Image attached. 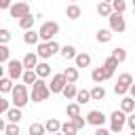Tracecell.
Listing matches in <instances>:
<instances>
[{
    "instance_id": "bcb514c9",
    "label": "cell",
    "mask_w": 135,
    "mask_h": 135,
    "mask_svg": "<svg viewBox=\"0 0 135 135\" xmlns=\"http://www.w3.org/2000/svg\"><path fill=\"white\" fill-rule=\"evenodd\" d=\"M129 93H131V97H133V99H135V82H133V84H131V86H129Z\"/></svg>"
},
{
    "instance_id": "6da1fadb",
    "label": "cell",
    "mask_w": 135,
    "mask_h": 135,
    "mask_svg": "<svg viewBox=\"0 0 135 135\" xmlns=\"http://www.w3.org/2000/svg\"><path fill=\"white\" fill-rule=\"evenodd\" d=\"M51 97V89L49 84L44 82V78H38L34 84H32V93H30V99L34 103H40V101H46Z\"/></svg>"
},
{
    "instance_id": "83f0119b",
    "label": "cell",
    "mask_w": 135,
    "mask_h": 135,
    "mask_svg": "<svg viewBox=\"0 0 135 135\" xmlns=\"http://www.w3.org/2000/svg\"><path fill=\"white\" fill-rule=\"evenodd\" d=\"M21 80H23L25 84H34V82L38 80V74H36V70H25V72H23V76H21Z\"/></svg>"
},
{
    "instance_id": "d6986e66",
    "label": "cell",
    "mask_w": 135,
    "mask_h": 135,
    "mask_svg": "<svg viewBox=\"0 0 135 135\" xmlns=\"http://www.w3.org/2000/svg\"><path fill=\"white\" fill-rule=\"evenodd\" d=\"M63 97L65 99H76V93H78V89H76V82H68L65 86H63Z\"/></svg>"
},
{
    "instance_id": "ba28073f",
    "label": "cell",
    "mask_w": 135,
    "mask_h": 135,
    "mask_svg": "<svg viewBox=\"0 0 135 135\" xmlns=\"http://www.w3.org/2000/svg\"><path fill=\"white\" fill-rule=\"evenodd\" d=\"M8 13H11V17L21 19V17H25V15L30 13V4H27V2H15V4H11Z\"/></svg>"
},
{
    "instance_id": "9f6ffc18",
    "label": "cell",
    "mask_w": 135,
    "mask_h": 135,
    "mask_svg": "<svg viewBox=\"0 0 135 135\" xmlns=\"http://www.w3.org/2000/svg\"><path fill=\"white\" fill-rule=\"evenodd\" d=\"M0 11H2V8H0Z\"/></svg>"
},
{
    "instance_id": "30bf717a",
    "label": "cell",
    "mask_w": 135,
    "mask_h": 135,
    "mask_svg": "<svg viewBox=\"0 0 135 135\" xmlns=\"http://www.w3.org/2000/svg\"><path fill=\"white\" fill-rule=\"evenodd\" d=\"M105 114L103 112H99V110H91L89 114H86V122L89 124H93V127H103L105 124Z\"/></svg>"
},
{
    "instance_id": "8992f818",
    "label": "cell",
    "mask_w": 135,
    "mask_h": 135,
    "mask_svg": "<svg viewBox=\"0 0 135 135\" xmlns=\"http://www.w3.org/2000/svg\"><path fill=\"white\" fill-rule=\"evenodd\" d=\"M108 19H110V30H112L114 34H122V32L127 30V23H124L122 13H112Z\"/></svg>"
},
{
    "instance_id": "11a10c76",
    "label": "cell",
    "mask_w": 135,
    "mask_h": 135,
    "mask_svg": "<svg viewBox=\"0 0 135 135\" xmlns=\"http://www.w3.org/2000/svg\"><path fill=\"white\" fill-rule=\"evenodd\" d=\"M72 2H78V0H72Z\"/></svg>"
},
{
    "instance_id": "816d5d0a",
    "label": "cell",
    "mask_w": 135,
    "mask_h": 135,
    "mask_svg": "<svg viewBox=\"0 0 135 135\" xmlns=\"http://www.w3.org/2000/svg\"><path fill=\"white\" fill-rule=\"evenodd\" d=\"M133 8H135V0H133Z\"/></svg>"
},
{
    "instance_id": "484cf974",
    "label": "cell",
    "mask_w": 135,
    "mask_h": 135,
    "mask_svg": "<svg viewBox=\"0 0 135 135\" xmlns=\"http://www.w3.org/2000/svg\"><path fill=\"white\" fill-rule=\"evenodd\" d=\"M6 118H8V122H19L21 120V108H8V112H6Z\"/></svg>"
},
{
    "instance_id": "ee69618b",
    "label": "cell",
    "mask_w": 135,
    "mask_h": 135,
    "mask_svg": "<svg viewBox=\"0 0 135 135\" xmlns=\"http://www.w3.org/2000/svg\"><path fill=\"white\" fill-rule=\"evenodd\" d=\"M93 135H110V131H108V129H103V127H97V131H95Z\"/></svg>"
},
{
    "instance_id": "52a82bcc",
    "label": "cell",
    "mask_w": 135,
    "mask_h": 135,
    "mask_svg": "<svg viewBox=\"0 0 135 135\" xmlns=\"http://www.w3.org/2000/svg\"><path fill=\"white\" fill-rule=\"evenodd\" d=\"M6 72H8V78L19 80V78L23 76V72H25L23 61H19V59H8V68H6Z\"/></svg>"
},
{
    "instance_id": "74e56055",
    "label": "cell",
    "mask_w": 135,
    "mask_h": 135,
    "mask_svg": "<svg viewBox=\"0 0 135 135\" xmlns=\"http://www.w3.org/2000/svg\"><path fill=\"white\" fill-rule=\"evenodd\" d=\"M118 82H120V84L131 86V84H133V76H131L129 72H124V74H120V76H118Z\"/></svg>"
},
{
    "instance_id": "e0dca14e",
    "label": "cell",
    "mask_w": 135,
    "mask_h": 135,
    "mask_svg": "<svg viewBox=\"0 0 135 135\" xmlns=\"http://www.w3.org/2000/svg\"><path fill=\"white\" fill-rule=\"evenodd\" d=\"M59 53H61V57H63L65 61H70V59H76V55H78V53H76V49H74L72 44H65V46H61V51H59Z\"/></svg>"
},
{
    "instance_id": "db71d44e",
    "label": "cell",
    "mask_w": 135,
    "mask_h": 135,
    "mask_svg": "<svg viewBox=\"0 0 135 135\" xmlns=\"http://www.w3.org/2000/svg\"><path fill=\"white\" fill-rule=\"evenodd\" d=\"M131 135H135V131H131Z\"/></svg>"
},
{
    "instance_id": "d590c367",
    "label": "cell",
    "mask_w": 135,
    "mask_h": 135,
    "mask_svg": "<svg viewBox=\"0 0 135 135\" xmlns=\"http://www.w3.org/2000/svg\"><path fill=\"white\" fill-rule=\"evenodd\" d=\"M8 57H11V49L6 44H0V63H8Z\"/></svg>"
},
{
    "instance_id": "ab89813d",
    "label": "cell",
    "mask_w": 135,
    "mask_h": 135,
    "mask_svg": "<svg viewBox=\"0 0 135 135\" xmlns=\"http://www.w3.org/2000/svg\"><path fill=\"white\" fill-rule=\"evenodd\" d=\"M8 40H11V32L6 27H0V44H8Z\"/></svg>"
},
{
    "instance_id": "c3c4849f",
    "label": "cell",
    "mask_w": 135,
    "mask_h": 135,
    "mask_svg": "<svg viewBox=\"0 0 135 135\" xmlns=\"http://www.w3.org/2000/svg\"><path fill=\"white\" fill-rule=\"evenodd\" d=\"M0 78H4V68H2V63H0Z\"/></svg>"
},
{
    "instance_id": "7a4b0ae2",
    "label": "cell",
    "mask_w": 135,
    "mask_h": 135,
    "mask_svg": "<svg viewBox=\"0 0 135 135\" xmlns=\"http://www.w3.org/2000/svg\"><path fill=\"white\" fill-rule=\"evenodd\" d=\"M110 133H120L122 129H124V124H127V114L118 108V110H114L112 114H110Z\"/></svg>"
},
{
    "instance_id": "f907efd6",
    "label": "cell",
    "mask_w": 135,
    "mask_h": 135,
    "mask_svg": "<svg viewBox=\"0 0 135 135\" xmlns=\"http://www.w3.org/2000/svg\"><path fill=\"white\" fill-rule=\"evenodd\" d=\"M101 2H112V0H101Z\"/></svg>"
},
{
    "instance_id": "4316f807",
    "label": "cell",
    "mask_w": 135,
    "mask_h": 135,
    "mask_svg": "<svg viewBox=\"0 0 135 135\" xmlns=\"http://www.w3.org/2000/svg\"><path fill=\"white\" fill-rule=\"evenodd\" d=\"M97 13H99L101 17H110L114 11H112V4H110V2H99V4H97Z\"/></svg>"
},
{
    "instance_id": "681fc988",
    "label": "cell",
    "mask_w": 135,
    "mask_h": 135,
    "mask_svg": "<svg viewBox=\"0 0 135 135\" xmlns=\"http://www.w3.org/2000/svg\"><path fill=\"white\" fill-rule=\"evenodd\" d=\"M53 135H63V133H61V131H57V133H53Z\"/></svg>"
},
{
    "instance_id": "5bb4252c",
    "label": "cell",
    "mask_w": 135,
    "mask_h": 135,
    "mask_svg": "<svg viewBox=\"0 0 135 135\" xmlns=\"http://www.w3.org/2000/svg\"><path fill=\"white\" fill-rule=\"evenodd\" d=\"M38 65V53H27L23 57V68L25 70H34Z\"/></svg>"
},
{
    "instance_id": "f35d334b",
    "label": "cell",
    "mask_w": 135,
    "mask_h": 135,
    "mask_svg": "<svg viewBox=\"0 0 135 135\" xmlns=\"http://www.w3.org/2000/svg\"><path fill=\"white\" fill-rule=\"evenodd\" d=\"M114 93H116V95H120V97H124V95L129 93V86H127V84L116 82V84H114Z\"/></svg>"
},
{
    "instance_id": "2e32d148",
    "label": "cell",
    "mask_w": 135,
    "mask_h": 135,
    "mask_svg": "<svg viewBox=\"0 0 135 135\" xmlns=\"http://www.w3.org/2000/svg\"><path fill=\"white\" fill-rule=\"evenodd\" d=\"M23 42H25V44H38V42H40V34L34 32V30H25V34H23Z\"/></svg>"
},
{
    "instance_id": "8fae6325",
    "label": "cell",
    "mask_w": 135,
    "mask_h": 135,
    "mask_svg": "<svg viewBox=\"0 0 135 135\" xmlns=\"http://www.w3.org/2000/svg\"><path fill=\"white\" fill-rule=\"evenodd\" d=\"M114 74H110L103 65H99V68H95L93 72H91V78H93V82H97V84H101L103 80H110Z\"/></svg>"
},
{
    "instance_id": "277c9868",
    "label": "cell",
    "mask_w": 135,
    "mask_h": 135,
    "mask_svg": "<svg viewBox=\"0 0 135 135\" xmlns=\"http://www.w3.org/2000/svg\"><path fill=\"white\" fill-rule=\"evenodd\" d=\"M61 51V46L55 42V40H49V42H40L38 44V57L40 59H49V57H53V55H57Z\"/></svg>"
},
{
    "instance_id": "d6a6232c",
    "label": "cell",
    "mask_w": 135,
    "mask_h": 135,
    "mask_svg": "<svg viewBox=\"0 0 135 135\" xmlns=\"http://www.w3.org/2000/svg\"><path fill=\"white\" fill-rule=\"evenodd\" d=\"M61 133H63V135H76V133H78V129L74 127V122H72V120H68V122H63V124H61Z\"/></svg>"
},
{
    "instance_id": "4fadbf2b",
    "label": "cell",
    "mask_w": 135,
    "mask_h": 135,
    "mask_svg": "<svg viewBox=\"0 0 135 135\" xmlns=\"http://www.w3.org/2000/svg\"><path fill=\"white\" fill-rule=\"evenodd\" d=\"M80 15H82V8H80L76 2L68 4V8H65V17H68V19H78Z\"/></svg>"
},
{
    "instance_id": "cb8c5ba5",
    "label": "cell",
    "mask_w": 135,
    "mask_h": 135,
    "mask_svg": "<svg viewBox=\"0 0 135 135\" xmlns=\"http://www.w3.org/2000/svg\"><path fill=\"white\" fill-rule=\"evenodd\" d=\"M76 101H78L80 105L89 103V101H91V91H86V89H78V93H76Z\"/></svg>"
},
{
    "instance_id": "7c38bea8",
    "label": "cell",
    "mask_w": 135,
    "mask_h": 135,
    "mask_svg": "<svg viewBox=\"0 0 135 135\" xmlns=\"http://www.w3.org/2000/svg\"><path fill=\"white\" fill-rule=\"evenodd\" d=\"M120 110H122L124 114H131V112H135V99L124 95V97L120 99Z\"/></svg>"
},
{
    "instance_id": "7bdbcfd3",
    "label": "cell",
    "mask_w": 135,
    "mask_h": 135,
    "mask_svg": "<svg viewBox=\"0 0 135 135\" xmlns=\"http://www.w3.org/2000/svg\"><path fill=\"white\" fill-rule=\"evenodd\" d=\"M6 112H8V99L0 97V116H2V114H6Z\"/></svg>"
},
{
    "instance_id": "60d3db41",
    "label": "cell",
    "mask_w": 135,
    "mask_h": 135,
    "mask_svg": "<svg viewBox=\"0 0 135 135\" xmlns=\"http://www.w3.org/2000/svg\"><path fill=\"white\" fill-rule=\"evenodd\" d=\"M70 120L74 122V127H76L78 131H80V129H84V122H86V120H84L82 116H76V118H70Z\"/></svg>"
},
{
    "instance_id": "f546056e",
    "label": "cell",
    "mask_w": 135,
    "mask_h": 135,
    "mask_svg": "<svg viewBox=\"0 0 135 135\" xmlns=\"http://www.w3.org/2000/svg\"><path fill=\"white\" fill-rule=\"evenodd\" d=\"M112 57H114L118 63H122V61H127V51H124L122 46H116V49L112 51Z\"/></svg>"
},
{
    "instance_id": "d4e9b609",
    "label": "cell",
    "mask_w": 135,
    "mask_h": 135,
    "mask_svg": "<svg viewBox=\"0 0 135 135\" xmlns=\"http://www.w3.org/2000/svg\"><path fill=\"white\" fill-rule=\"evenodd\" d=\"M65 114H68L70 118H76V116H80V103H78V101H74V103H68V105H65Z\"/></svg>"
},
{
    "instance_id": "5b68a950",
    "label": "cell",
    "mask_w": 135,
    "mask_h": 135,
    "mask_svg": "<svg viewBox=\"0 0 135 135\" xmlns=\"http://www.w3.org/2000/svg\"><path fill=\"white\" fill-rule=\"evenodd\" d=\"M13 105H17V108H23L27 101H30V93H27V86L25 84H17V86H13Z\"/></svg>"
},
{
    "instance_id": "603a6c76",
    "label": "cell",
    "mask_w": 135,
    "mask_h": 135,
    "mask_svg": "<svg viewBox=\"0 0 135 135\" xmlns=\"http://www.w3.org/2000/svg\"><path fill=\"white\" fill-rule=\"evenodd\" d=\"M44 129L53 135V133H57V131H61V122L57 120V118H49L46 122H44Z\"/></svg>"
},
{
    "instance_id": "9a60e30c",
    "label": "cell",
    "mask_w": 135,
    "mask_h": 135,
    "mask_svg": "<svg viewBox=\"0 0 135 135\" xmlns=\"http://www.w3.org/2000/svg\"><path fill=\"white\" fill-rule=\"evenodd\" d=\"M19 21V27L21 30H32L34 27V21H36V17L32 15V13H27L25 17H21V19H17Z\"/></svg>"
},
{
    "instance_id": "44dd1931",
    "label": "cell",
    "mask_w": 135,
    "mask_h": 135,
    "mask_svg": "<svg viewBox=\"0 0 135 135\" xmlns=\"http://www.w3.org/2000/svg\"><path fill=\"white\" fill-rule=\"evenodd\" d=\"M36 74H38V78H46V76H51V65L46 63V61H42V63H38L36 68Z\"/></svg>"
},
{
    "instance_id": "7dc6e473",
    "label": "cell",
    "mask_w": 135,
    "mask_h": 135,
    "mask_svg": "<svg viewBox=\"0 0 135 135\" xmlns=\"http://www.w3.org/2000/svg\"><path fill=\"white\" fill-rule=\"evenodd\" d=\"M4 129H6V122H4V118H0V133H4Z\"/></svg>"
},
{
    "instance_id": "f6af8a7d",
    "label": "cell",
    "mask_w": 135,
    "mask_h": 135,
    "mask_svg": "<svg viewBox=\"0 0 135 135\" xmlns=\"http://www.w3.org/2000/svg\"><path fill=\"white\" fill-rule=\"evenodd\" d=\"M11 4H13L11 0H0V8H2V11H4V8H11Z\"/></svg>"
},
{
    "instance_id": "ffe728a7",
    "label": "cell",
    "mask_w": 135,
    "mask_h": 135,
    "mask_svg": "<svg viewBox=\"0 0 135 135\" xmlns=\"http://www.w3.org/2000/svg\"><path fill=\"white\" fill-rule=\"evenodd\" d=\"M112 36H114V32H112V30L108 27V30H99L95 38H97V42H101V44H105V42H110V40H112Z\"/></svg>"
},
{
    "instance_id": "f5cc1de1",
    "label": "cell",
    "mask_w": 135,
    "mask_h": 135,
    "mask_svg": "<svg viewBox=\"0 0 135 135\" xmlns=\"http://www.w3.org/2000/svg\"><path fill=\"white\" fill-rule=\"evenodd\" d=\"M21 2H30V0H21Z\"/></svg>"
},
{
    "instance_id": "4dcf8cb0",
    "label": "cell",
    "mask_w": 135,
    "mask_h": 135,
    "mask_svg": "<svg viewBox=\"0 0 135 135\" xmlns=\"http://www.w3.org/2000/svg\"><path fill=\"white\" fill-rule=\"evenodd\" d=\"M118 65H120V63H118V61H116V59H114V57H112V55H110V57H108V59H105V61H103V68H105V70H108V72H110V74H114V72H116V68H118Z\"/></svg>"
},
{
    "instance_id": "ac0fdd59",
    "label": "cell",
    "mask_w": 135,
    "mask_h": 135,
    "mask_svg": "<svg viewBox=\"0 0 135 135\" xmlns=\"http://www.w3.org/2000/svg\"><path fill=\"white\" fill-rule=\"evenodd\" d=\"M74 61H76V68H89L91 65V55L89 53H78Z\"/></svg>"
},
{
    "instance_id": "1f68e13d",
    "label": "cell",
    "mask_w": 135,
    "mask_h": 135,
    "mask_svg": "<svg viewBox=\"0 0 135 135\" xmlns=\"http://www.w3.org/2000/svg\"><path fill=\"white\" fill-rule=\"evenodd\" d=\"M13 86V78H0V93H11Z\"/></svg>"
},
{
    "instance_id": "7402d4cb",
    "label": "cell",
    "mask_w": 135,
    "mask_h": 135,
    "mask_svg": "<svg viewBox=\"0 0 135 135\" xmlns=\"http://www.w3.org/2000/svg\"><path fill=\"white\" fill-rule=\"evenodd\" d=\"M91 99H93V101H101V99H105V89H103L101 84L93 86V89H91Z\"/></svg>"
},
{
    "instance_id": "3957f363",
    "label": "cell",
    "mask_w": 135,
    "mask_h": 135,
    "mask_svg": "<svg viewBox=\"0 0 135 135\" xmlns=\"http://www.w3.org/2000/svg\"><path fill=\"white\" fill-rule=\"evenodd\" d=\"M38 34H40V40H44V42L55 40V36L59 34V23H57V21H44V23L40 25Z\"/></svg>"
},
{
    "instance_id": "9c48e42d",
    "label": "cell",
    "mask_w": 135,
    "mask_h": 135,
    "mask_svg": "<svg viewBox=\"0 0 135 135\" xmlns=\"http://www.w3.org/2000/svg\"><path fill=\"white\" fill-rule=\"evenodd\" d=\"M65 84H68V80H65V76H63V72H61V74H53L49 89H51V93H61Z\"/></svg>"
},
{
    "instance_id": "836d02e7",
    "label": "cell",
    "mask_w": 135,
    "mask_h": 135,
    "mask_svg": "<svg viewBox=\"0 0 135 135\" xmlns=\"http://www.w3.org/2000/svg\"><path fill=\"white\" fill-rule=\"evenodd\" d=\"M44 133H46V129H44L42 122H32L30 124V135H44Z\"/></svg>"
},
{
    "instance_id": "e575fe53",
    "label": "cell",
    "mask_w": 135,
    "mask_h": 135,
    "mask_svg": "<svg viewBox=\"0 0 135 135\" xmlns=\"http://www.w3.org/2000/svg\"><path fill=\"white\" fill-rule=\"evenodd\" d=\"M110 4H112V11L114 13H124L127 11V2L124 0H112Z\"/></svg>"
},
{
    "instance_id": "f1b7e54d",
    "label": "cell",
    "mask_w": 135,
    "mask_h": 135,
    "mask_svg": "<svg viewBox=\"0 0 135 135\" xmlns=\"http://www.w3.org/2000/svg\"><path fill=\"white\" fill-rule=\"evenodd\" d=\"M63 76L68 82H76L78 80V68H65L63 70Z\"/></svg>"
},
{
    "instance_id": "b9f144b4",
    "label": "cell",
    "mask_w": 135,
    "mask_h": 135,
    "mask_svg": "<svg viewBox=\"0 0 135 135\" xmlns=\"http://www.w3.org/2000/svg\"><path fill=\"white\" fill-rule=\"evenodd\" d=\"M127 127H129L131 131H135V112L127 114Z\"/></svg>"
},
{
    "instance_id": "8d00e7d4",
    "label": "cell",
    "mask_w": 135,
    "mask_h": 135,
    "mask_svg": "<svg viewBox=\"0 0 135 135\" xmlns=\"http://www.w3.org/2000/svg\"><path fill=\"white\" fill-rule=\"evenodd\" d=\"M4 135H19V122H8L4 129Z\"/></svg>"
}]
</instances>
